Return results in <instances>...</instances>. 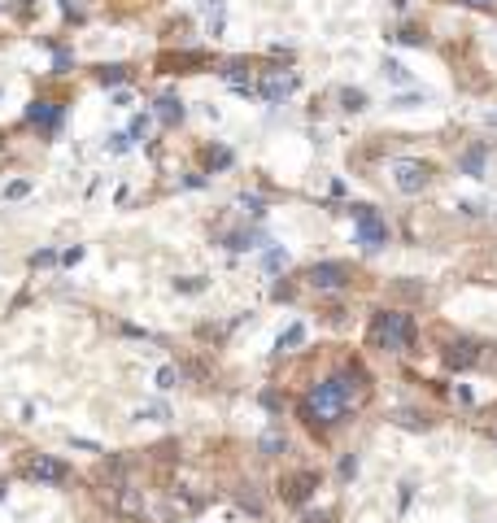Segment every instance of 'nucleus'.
<instances>
[{
    "label": "nucleus",
    "instance_id": "obj_22",
    "mask_svg": "<svg viewBox=\"0 0 497 523\" xmlns=\"http://www.w3.org/2000/svg\"><path fill=\"white\" fill-rule=\"evenodd\" d=\"M262 262H267V271H279V266H284V253H279V249H271V253L262 257Z\"/></svg>",
    "mask_w": 497,
    "mask_h": 523
},
{
    "label": "nucleus",
    "instance_id": "obj_3",
    "mask_svg": "<svg viewBox=\"0 0 497 523\" xmlns=\"http://www.w3.org/2000/svg\"><path fill=\"white\" fill-rule=\"evenodd\" d=\"M349 214H354V232H358L362 249H384V244H388V223L379 218L371 205H354Z\"/></svg>",
    "mask_w": 497,
    "mask_h": 523
},
{
    "label": "nucleus",
    "instance_id": "obj_14",
    "mask_svg": "<svg viewBox=\"0 0 497 523\" xmlns=\"http://www.w3.org/2000/svg\"><path fill=\"white\" fill-rule=\"evenodd\" d=\"M157 118H161V122H171V127H175L179 118H184V105H179V101H175V96H161V101H157Z\"/></svg>",
    "mask_w": 497,
    "mask_h": 523
},
{
    "label": "nucleus",
    "instance_id": "obj_25",
    "mask_svg": "<svg viewBox=\"0 0 497 523\" xmlns=\"http://www.w3.org/2000/svg\"><path fill=\"white\" fill-rule=\"evenodd\" d=\"M48 262H57V253H53V249H44V253H36V257H31V266H48Z\"/></svg>",
    "mask_w": 497,
    "mask_h": 523
},
{
    "label": "nucleus",
    "instance_id": "obj_16",
    "mask_svg": "<svg viewBox=\"0 0 497 523\" xmlns=\"http://www.w3.org/2000/svg\"><path fill=\"white\" fill-rule=\"evenodd\" d=\"M301 340H306V327H288L284 340H279V349H292V345H301Z\"/></svg>",
    "mask_w": 497,
    "mask_h": 523
},
{
    "label": "nucleus",
    "instance_id": "obj_19",
    "mask_svg": "<svg viewBox=\"0 0 497 523\" xmlns=\"http://www.w3.org/2000/svg\"><path fill=\"white\" fill-rule=\"evenodd\" d=\"M201 5L214 13V31H223V0H201Z\"/></svg>",
    "mask_w": 497,
    "mask_h": 523
},
{
    "label": "nucleus",
    "instance_id": "obj_17",
    "mask_svg": "<svg viewBox=\"0 0 497 523\" xmlns=\"http://www.w3.org/2000/svg\"><path fill=\"white\" fill-rule=\"evenodd\" d=\"M127 79V65H105L101 70V83H123Z\"/></svg>",
    "mask_w": 497,
    "mask_h": 523
},
{
    "label": "nucleus",
    "instance_id": "obj_10",
    "mask_svg": "<svg viewBox=\"0 0 497 523\" xmlns=\"http://www.w3.org/2000/svg\"><path fill=\"white\" fill-rule=\"evenodd\" d=\"M475 357H480V349H475V340H454V345H450V353H445V362H450V367H471L475 362Z\"/></svg>",
    "mask_w": 497,
    "mask_h": 523
},
{
    "label": "nucleus",
    "instance_id": "obj_15",
    "mask_svg": "<svg viewBox=\"0 0 497 523\" xmlns=\"http://www.w3.org/2000/svg\"><path fill=\"white\" fill-rule=\"evenodd\" d=\"M384 74L393 79V83H410V70H406L402 61H384Z\"/></svg>",
    "mask_w": 497,
    "mask_h": 523
},
{
    "label": "nucleus",
    "instance_id": "obj_23",
    "mask_svg": "<svg viewBox=\"0 0 497 523\" xmlns=\"http://www.w3.org/2000/svg\"><path fill=\"white\" fill-rule=\"evenodd\" d=\"M26 192H31V184H26V179H18V184H9L5 196H13V201H18V196H26Z\"/></svg>",
    "mask_w": 497,
    "mask_h": 523
},
{
    "label": "nucleus",
    "instance_id": "obj_20",
    "mask_svg": "<svg viewBox=\"0 0 497 523\" xmlns=\"http://www.w3.org/2000/svg\"><path fill=\"white\" fill-rule=\"evenodd\" d=\"M127 136H131V140H144V136H148V118H136V122H131V131H127Z\"/></svg>",
    "mask_w": 497,
    "mask_h": 523
},
{
    "label": "nucleus",
    "instance_id": "obj_27",
    "mask_svg": "<svg viewBox=\"0 0 497 523\" xmlns=\"http://www.w3.org/2000/svg\"><path fill=\"white\" fill-rule=\"evenodd\" d=\"M489 122H493V127H497V113H489Z\"/></svg>",
    "mask_w": 497,
    "mask_h": 523
},
{
    "label": "nucleus",
    "instance_id": "obj_24",
    "mask_svg": "<svg viewBox=\"0 0 497 523\" xmlns=\"http://www.w3.org/2000/svg\"><path fill=\"white\" fill-rule=\"evenodd\" d=\"M349 476H358V458H345L340 462V480H349Z\"/></svg>",
    "mask_w": 497,
    "mask_h": 523
},
{
    "label": "nucleus",
    "instance_id": "obj_2",
    "mask_svg": "<svg viewBox=\"0 0 497 523\" xmlns=\"http://www.w3.org/2000/svg\"><path fill=\"white\" fill-rule=\"evenodd\" d=\"M410 340H414L410 314H402V309H379L375 323H371V345L384 349V353H406Z\"/></svg>",
    "mask_w": 497,
    "mask_h": 523
},
{
    "label": "nucleus",
    "instance_id": "obj_7",
    "mask_svg": "<svg viewBox=\"0 0 497 523\" xmlns=\"http://www.w3.org/2000/svg\"><path fill=\"white\" fill-rule=\"evenodd\" d=\"M292 88H297V74L292 70H262V79H258V96H262V101H271V105H279Z\"/></svg>",
    "mask_w": 497,
    "mask_h": 523
},
{
    "label": "nucleus",
    "instance_id": "obj_12",
    "mask_svg": "<svg viewBox=\"0 0 497 523\" xmlns=\"http://www.w3.org/2000/svg\"><path fill=\"white\" fill-rule=\"evenodd\" d=\"M31 122H40V127L53 131V127L61 122V105H53V101H36V105H31Z\"/></svg>",
    "mask_w": 497,
    "mask_h": 523
},
{
    "label": "nucleus",
    "instance_id": "obj_18",
    "mask_svg": "<svg viewBox=\"0 0 497 523\" xmlns=\"http://www.w3.org/2000/svg\"><path fill=\"white\" fill-rule=\"evenodd\" d=\"M175 384H179V371L175 367H161L157 371V388H175Z\"/></svg>",
    "mask_w": 497,
    "mask_h": 523
},
{
    "label": "nucleus",
    "instance_id": "obj_8",
    "mask_svg": "<svg viewBox=\"0 0 497 523\" xmlns=\"http://www.w3.org/2000/svg\"><path fill=\"white\" fill-rule=\"evenodd\" d=\"M109 501H113V510L127 515V519H140L144 515V497H140V488H131V484H113L109 488Z\"/></svg>",
    "mask_w": 497,
    "mask_h": 523
},
{
    "label": "nucleus",
    "instance_id": "obj_6",
    "mask_svg": "<svg viewBox=\"0 0 497 523\" xmlns=\"http://www.w3.org/2000/svg\"><path fill=\"white\" fill-rule=\"evenodd\" d=\"M306 280L319 292H345L349 288V266H345V262H314Z\"/></svg>",
    "mask_w": 497,
    "mask_h": 523
},
{
    "label": "nucleus",
    "instance_id": "obj_5",
    "mask_svg": "<svg viewBox=\"0 0 497 523\" xmlns=\"http://www.w3.org/2000/svg\"><path fill=\"white\" fill-rule=\"evenodd\" d=\"M22 476L36 480V484H65L70 480V467L61 462V458H48V453H31L22 462Z\"/></svg>",
    "mask_w": 497,
    "mask_h": 523
},
{
    "label": "nucleus",
    "instance_id": "obj_21",
    "mask_svg": "<svg viewBox=\"0 0 497 523\" xmlns=\"http://www.w3.org/2000/svg\"><path fill=\"white\" fill-rule=\"evenodd\" d=\"M210 166H219V170H223V166H231V153H227V149H219V153H210Z\"/></svg>",
    "mask_w": 497,
    "mask_h": 523
},
{
    "label": "nucleus",
    "instance_id": "obj_9",
    "mask_svg": "<svg viewBox=\"0 0 497 523\" xmlns=\"http://www.w3.org/2000/svg\"><path fill=\"white\" fill-rule=\"evenodd\" d=\"M314 488H319V476H314V471H297V476H284V480H279V493H284V501H306Z\"/></svg>",
    "mask_w": 497,
    "mask_h": 523
},
{
    "label": "nucleus",
    "instance_id": "obj_26",
    "mask_svg": "<svg viewBox=\"0 0 497 523\" xmlns=\"http://www.w3.org/2000/svg\"><path fill=\"white\" fill-rule=\"evenodd\" d=\"M462 5H471V9H493L497 0H462Z\"/></svg>",
    "mask_w": 497,
    "mask_h": 523
},
{
    "label": "nucleus",
    "instance_id": "obj_13",
    "mask_svg": "<svg viewBox=\"0 0 497 523\" xmlns=\"http://www.w3.org/2000/svg\"><path fill=\"white\" fill-rule=\"evenodd\" d=\"M258 449H262V458H279V453L288 449V436H284V432H262Z\"/></svg>",
    "mask_w": 497,
    "mask_h": 523
},
{
    "label": "nucleus",
    "instance_id": "obj_1",
    "mask_svg": "<svg viewBox=\"0 0 497 523\" xmlns=\"http://www.w3.org/2000/svg\"><path fill=\"white\" fill-rule=\"evenodd\" d=\"M367 397H371L367 375L362 371H336L301 397V419L314 423V428H331V423H340L349 410L367 405Z\"/></svg>",
    "mask_w": 497,
    "mask_h": 523
},
{
    "label": "nucleus",
    "instance_id": "obj_4",
    "mask_svg": "<svg viewBox=\"0 0 497 523\" xmlns=\"http://www.w3.org/2000/svg\"><path fill=\"white\" fill-rule=\"evenodd\" d=\"M388 175H393V188H397V192H406V196L423 192V188H427V179H432V170H427L423 161H410V157L388 161Z\"/></svg>",
    "mask_w": 497,
    "mask_h": 523
},
{
    "label": "nucleus",
    "instance_id": "obj_11",
    "mask_svg": "<svg viewBox=\"0 0 497 523\" xmlns=\"http://www.w3.org/2000/svg\"><path fill=\"white\" fill-rule=\"evenodd\" d=\"M484 157H489L484 144H480V149H467V153L458 157V170H462V175H471V179H480V175H484Z\"/></svg>",
    "mask_w": 497,
    "mask_h": 523
}]
</instances>
